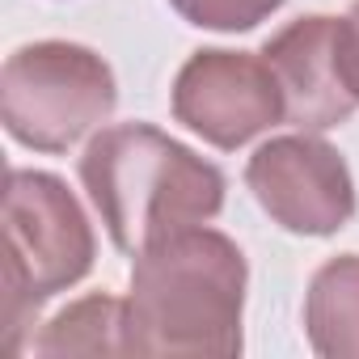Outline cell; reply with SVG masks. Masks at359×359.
<instances>
[{"instance_id":"cell-10","label":"cell","mask_w":359,"mask_h":359,"mask_svg":"<svg viewBox=\"0 0 359 359\" xmlns=\"http://www.w3.org/2000/svg\"><path fill=\"white\" fill-rule=\"evenodd\" d=\"M169 5L199 30L237 34V30H254L271 13H279L283 0H169Z\"/></svg>"},{"instance_id":"cell-9","label":"cell","mask_w":359,"mask_h":359,"mask_svg":"<svg viewBox=\"0 0 359 359\" xmlns=\"http://www.w3.org/2000/svg\"><path fill=\"white\" fill-rule=\"evenodd\" d=\"M34 355H127V300L93 292L55 313L39 338Z\"/></svg>"},{"instance_id":"cell-11","label":"cell","mask_w":359,"mask_h":359,"mask_svg":"<svg viewBox=\"0 0 359 359\" xmlns=\"http://www.w3.org/2000/svg\"><path fill=\"white\" fill-rule=\"evenodd\" d=\"M338 68H342L346 89L359 102V0L351 5L346 18H338Z\"/></svg>"},{"instance_id":"cell-1","label":"cell","mask_w":359,"mask_h":359,"mask_svg":"<svg viewBox=\"0 0 359 359\" xmlns=\"http://www.w3.org/2000/svg\"><path fill=\"white\" fill-rule=\"evenodd\" d=\"M245 254L233 237L191 224L131 258L127 355H241Z\"/></svg>"},{"instance_id":"cell-5","label":"cell","mask_w":359,"mask_h":359,"mask_svg":"<svg viewBox=\"0 0 359 359\" xmlns=\"http://www.w3.org/2000/svg\"><path fill=\"white\" fill-rule=\"evenodd\" d=\"M245 182L262 212L296 237H334L355 216V177L342 152L313 131L266 140L245 165Z\"/></svg>"},{"instance_id":"cell-7","label":"cell","mask_w":359,"mask_h":359,"mask_svg":"<svg viewBox=\"0 0 359 359\" xmlns=\"http://www.w3.org/2000/svg\"><path fill=\"white\" fill-rule=\"evenodd\" d=\"M262 60L271 64L283 89V106H287L283 123L300 131H325L346 123L359 110L338 68V18L309 13L287 22L262 47Z\"/></svg>"},{"instance_id":"cell-2","label":"cell","mask_w":359,"mask_h":359,"mask_svg":"<svg viewBox=\"0 0 359 359\" xmlns=\"http://www.w3.org/2000/svg\"><path fill=\"white\" fill-rule=\"evenodd\" d=\"M81 187L118 254L212 224L224 212V173L182 140L148 123L102 127L81 156Z\"/></svg>"},{"instance_id":"cell-8","label":"cell","mask_w":359,"mask_h":359,"mask_svg":"<svg viewBox=\"0 0 359 359\" xmlns=\"http://www.w3.org/2000/svg\"><path fill=\"white\" fill-rule=\"evenodd\" d=\"M304 334L325 359H359V254L317 266L304 292Z\"/></svg>"},{"instance_id":"cell-4","label":"cell","mask_w":359,"mask_h":359,"mask_svg":"<svg viewBox=\"0 0 359 359\" xmlns=\"http://www.w3.org/2000/svg\"><path fill=\"white\" fill-rule=\"evenodd\" d=\"M118 106L110 64L81 43L43 39L26 43L0 72L5 131L34 152H68L97 131Z\"/></svg>"},{"instance_id":"cell-3","label":"cell","mask_w":359,"mask_h":359,"mask_svg":"<svg viewBox=\"0 0 359 359\" xmlns=\"http://www.w3.org/2000/svg\"><path fill=\"white\" fill-rule=\"evenodd\" d=\"M97 258V237L64 177L13 169L5 187V351L22 355L39 309L76 287Z\"/></svg>"},{"instance_id":"cell-6","label":"cell","mask_w":359,"mask_h":359,"mask_svg":"<svg viewBox=\"0 0 359 359\" xmlns=\"http://www.w3.org/2000/svg\"><path fill=\"white\" fill-rule=\"evenodd\" d=\"M173 118L212 148H241L287 118L283 89L262 55L208 47L195 51L173 81Z\"/></svg>"}]
</instances>
